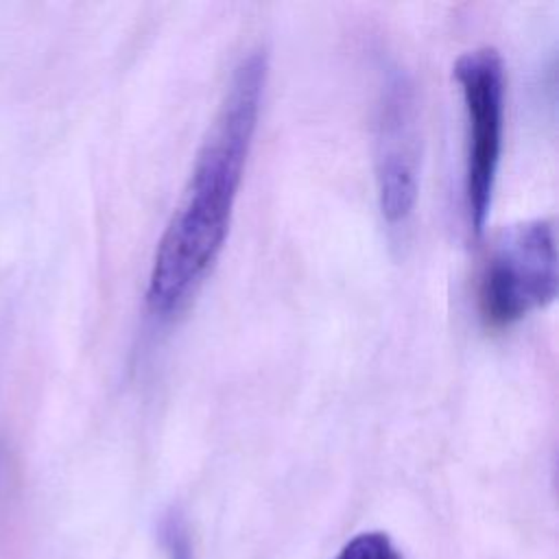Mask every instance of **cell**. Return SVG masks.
<instances>
[{
    "label": "cell",
    "instance_id": "obj_2",
    "mask_svg": "<svg viewBox=\"0 0 559 559\" xmlns=\"http://www.w3.org/2000/svg\"><path fill=\"white\" fill-rule=\"evenodd\" d=\"M557 297V249L544 218L504 229L483 266L478 314L489 330H507Z\"/></svg>",
    "mask_w": 559,
    "mask_h": 559
},
{
    "label": "cell",
    "instance_id": "obj_3",
    "mask_svg": "<svg viewBox=\"0 0 559 559\" xmlns=\"http://www.w3.org/2000/svg\"><path fill=\"white\" fill-rule=\"evenodd\" d=\"M465 118H467V155H465V207L469 227L485 229L500 155L504 127V66L496 48L483 46L463 52L454 63Z\"/></svg>",
    "mask_w": 559,
    "mask_h": 559
},
{
    "label": "cell",
    "instance_id": "obj_6",
    "mask_svg": "<svg viewBox=\"0 0 559 559\" xmlns=\"http://www.w3.org/2000/svg\"><path fill=\"white\" fill-rule=\"evenodd\" d=\"M159 544L166 559H192L188 524L179 509H168L159 520Z\"/></svg>",
    "mask_w": 559,
    "mask_h": 559
},
{
    "label": "cell",
    "instance_id": "obj_5",
    "mask_svg": "<svg viewBox=\"0 0 559 559\" xmlns=\"http://www.w3.org/2000/svg\"><path fill=\"white\" fill-rule=\"evenodd\" d=\"M334 559H402V557L386 533L367 531L352 537Z\"/></svg>",
    "mask_w": 559,
    "mask_h": 559
},
{
    "label": "cell",
    "instance_id": "obj_1",
    "mask_svg": "<svg viewBox=\"0 0 559 559\" xmlns=\"http://www.w3.org/2000/svg\"><path fill=\"white\" fill-rule=\"evenodd\" d=\"M266 72V52L253 48L229 74L186 188L153 253L144 301L157 321H173L186 310L223 251L258 129Z\"/></svg>",
    "mask_w": 559,
    "mask_h": 559
},
{
    "label": "cell",
    "instance_id": "obj_4",
    "mask_svg": "<svg viewBox=\"0 0 559 559\" xmlns=\"http://www.w3.org/2000/svg\"><path fill=\"white\" fill-rule=\"evenodd\" d=\"M421 140L415 87L400 68H389L376 111V188L389 227H404L419 194Z\"/></svg>",
    "mask_w": 559,
    "mask_h": 559
}]
</instances>
